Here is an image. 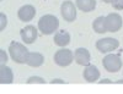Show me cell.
I'll return each mask as SVG.
<instances>
[{"label": "cell", "instance_id": "20", "mask_svg": "<svg viewBox=\"0 0 123 94\" xmlns=\"http://www.w3.org/2000/svg\"><path fill=\"white\" fill-rule=\"evenodd\" d=\"M0 57H1V65H5L6 61H7V54L4 49L0 50Z\"/></svg>", "mask_w": 123, "mask_h": 94}, {"label": "cell", "instance_id": "16", "mask_svg": "<svg viewBox=\"0 0 123 94\" xmlns=\"http://www.w3.org/2000/svg\"><path fill=\"white\" fill-rule=\"evenodd\" d=\"M92 28L96 33H100V34H104L107 32L106 29V26H105V17L104 16H100L97 17L94 22H92Z\"/></svg>", "mask_w": 123, "mask_h": 94}, {"label": "cell", "instance_id": "18", "mask_svg": "<svg viewBox=\"0 0 123 94\" xmlns=\"http://www.w3.org/2000/svg\"><path fill=\"white\" fill-rule=\"evenodd\" d=\"M111 5L116 10H123V0H112Z\"/></svg>", "mask_w": 123, "mask_h": 94}, {"label": "cell", "instance_id": "3", "mask_svg": "<svg viewBox=\"0 0 123 94\" xmlns=\"http://www.w3.org/2000/svg\"><path fill=\"white\" fill-rule=\"evenodd\" d=\"M74 60V53L69 49H60L54 54V62L58 66H69Z\"/></svg>", "mask_w": 123, "mask_h": 94}, {"label": "cell", "instance_id": "14", "mask_svg": "<svg viewBox=\"0 0 123 94\" xmlns=\"http://www.w3.org/2000/svg\"><path fill=\"white\" fill-rule=\"evenodd\" d=\"M54 43L58 47H67L70 43V34L67 31H59L54 36Z\"/></svg>", "mask_w": 123, "mask_h": 94}, {"label": "cell", "instance_id": "4", "mask_svg": "<svg viewBox=\"0 0 123 94\" xmlns=\"http://www.w3.org/2000/svg\"><path fill=\"white\" fill-rule=\"evenodd\" d=\"M102 65L108 72H117L122 67V60L118 55L108 54L102 59Z\"/></svg>", "mask_w": 123, "mask_h": 94}, {"label": "cell", "instance_id": "1", "mask_svg": "<svg viewBox=\"0 0 123 94\" xmlns=\"http://www.w3.org/2000/svg\"><path fill=\"white\" fill-rule=\"evenodd\" d=\"M59 27V21L54 15H44L38 21V29L44 36L54 33Z\"/></svg>", "mask_w": 123, "mask_h": 94}, {"label": "cell", "instance_id": "21", "mask_svg": "<svg viewBox=\"0 0 123 94\" xmlns=\"http://www.w3.org/2000/svg\"><path fill=\"white\" fill-rule=\"evenodd\" d=\"M50 83H53V84H54V83H64V81H63V79H57V78H55V79H53Z\"/></svg>", "mask_w": 123, "mask_h": 94}, {"label": "cell", "instance_id": "17", "mask_svg": "<svg viewBox=\"0 0 123 94\" xmlns=\"http://www.w3.org/2000/svg\"><path fill=\"white\" fill-rule=\"evenodd\" d=\"M27 83H41V84H44L46 81H44L42 77H36V76H33V77H30V78L27 79Z\"/></svg>", "mask_w": 123, "mask_h": 94}, {"label": "cell", "instance_id": "19", "mask_svg": "<svg viewBox=\"0 0 123 94\" xmlns=\"http://www.w3.org/2000/svg\"><path fill=\"white\" fill-rule=\"evenodd\" d=\"M0 18H1V26H0V29L4 31L5 27H6V23H7V18H6V16H5L4 12L0 14Z\"/></svg>", "mask_w": 123, "mask_h": 94}, {"label": "cell", "instance_id": "11", "mask_svg": "<svg viewBox=\"0 0 123 94\" xmlns=\"http://www.w3.org/2000/svg\"><path fill=\"white\" fill-rule=\"evenodd\" d=\"M83 76L87 82H96L100 78V71L95 65H87L83 72Z\"/></svg>", "mask_w": 123, "mask_h": 94}, {"label": "cell", "instance_id": "23", "mask_svg": "<svg viewBox=\"0 0 123 94\" xmlns=\"http://www.w3.org/2000/svg\"><path fill=\"white\" fill-rule=\"evenodd\" d=\"M104 1H105L106 4H111V3H112V0H104Z\"/></svg>", "mask_w": 123, "mask_h": 94}, {"label": "cell", "instance_id": "8", "mask_svg": "<svg viewBox=\"0 0 123 94\" xmlns=\"http://www.w3.org/2000/svg\"><path fill=\"white\" fill-rule=\"evenodd\" d=\"M21 39L26 44H32L37 39V28L35 26H26L21 29Z\"/></svg>", "mask_w": 123, "mask_h": 94}, {"label": "cell", "instance_id": "5", "mask_svg": "<svg viewBox=\"0 0 123 94\" xmlns=\"http://www.w3.org/2000/svg\"><path fill=\"white\" fill-rule=\"evenodd\" d=\"M122 17L121 15L116 14V12H112V14H108L106 17H105V26H106V29L107 32H111V33H115L117 31L121 29L122 27Z\"/></svg>", "mask_w": 123, "mask_h": 94}, {"label": "cell", "instance_id": "22", "mask_svg": "<svg viewBox=\"0 0 123 94\" xmlns=\"http://www.w3.org/2000/svg\"><path fill=\"white\" fill-rule=\"evenodd\" d=\"M100 83H112V82H111L110 79H106V78H105V79H102V81H100Z\"/></svg>", "mask_w": 123, "mask_h": 94}, {"label": "cell", "instance_id": "2", "mask_svg": "<svg viewBox=\"0 0 123 94\" xmlns=\"http://www.w3.org/2000/svg\"><path fill=\"white\" fill-rule=\"evenodd\" d=\"M9 53L15 62H17V64H26V59L30 51L24 44L17 43V42H12L9 47Z\"/></svg>", "mask_w": 123, "mask_h": 94}, {"label": "cell", "instance_id": "7", "mask_svg": "<svg viewBox=\"0 0 123 94\" xmlns=\"http://www.w3.org/2000/svg\"><path fill=\"white\" fill-rule=\"evenodd\" d=\"M60 12L67 22H74L76 20V7H75L74 3L70 1V0H67V1L62 4Z\"/></svg>", "mask_w": 123, "mask_h": 94}, {"label": "cell", "instance_id": "15", "mask_svg": "<svg viewBox=\"0 0 123 94\" xmlns=\"http://www.w3.org/2000/svg\"><path fill=\"white\" fill-rule=\"evenodd\" d=\"M0 81H1L3 84H7V83H11L14 81V75L10 67L1 65V68H0Z\"/></svg>", "mask_w": 123, "mask_h": 94}, {"label": "cell", "instance_id": "9", "mask_svg": "<svg viewBox=\"0 0 123 94\" xmlns=\"http://www.w3.org/2000/svg\"><path fill=\"white\" fill-rule=\"evenodd\" d=\"M90 59L91 55L89 53V50L85 48H78L74 53V60L76 61V64L81 66H87L90 65Z\"/></svg>", "mask_w": 123, "mask_h": 94}, {"label": "cell", "instance_id": "12", "mask_svg": "<svg viewBox=\"0 0 123 94\" xmlns=\"http://www.w3.org/2000/svg\"><path fill=\"white\" fill-rule=\"evenodd\" d=\"M44 62V57L42 54L39 53H32L30 51L28 55H27V59H26V64L31 67H39Z\"/></svg>", "mask_w": 123, "mask_h": 94}, {"label": "cell", "instance_id": "13", "mask_svg": "<svg viewBox=\"0 0 123 94\" xmlns=\"http://www.w3.org/2000/svg\"><path fill=\"white\" fill-rule=\"evenodd\" d=\"M76 7L84 12H91L96 9V0H76Z\"/></svg>", "mask_w": 123, "mask_h": 94}, {"label": "cell", "instance_id": "10", "mask_svg": "<svg viewBox=\"0 0 123 94\" xmlns=\"http://www.w3.org/2000/svg\"><path fill=\"white\" fill-rule=\"evenodd\" d=\"M36 15V9L32 5H24L21 9L18 10L17 16L22 22H30Z\"/></svg>", "mask_w": 123, "mask_h": 94}, {"label": "cell", "instance_id": "6", "mask_svg": "<svg viewBox=\"0 0 123 94\" xmlns=\"http://www.w3.org/2000/svg\"><path fill=\"white\" fill-rule=\"evenodd\" d=\"M119 47V42L115 38H102L100 40H97L96 43V49L100 53H110V51H113Z\"/></svg>", "mask_w": 123, "mask_h": 94}]
</instances>
